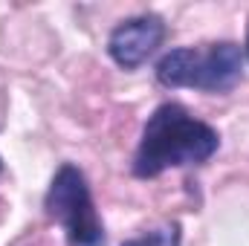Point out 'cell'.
<instances>
[{"label": "cell", "mask_w": 249, "mask_h": 246, "mask_svg": "<svg viewBox=\"0 0 249 246\" xmlns=\"http://www.w3.org/2000/svg\"><path fill=\"white\" fill-rule=\"evenodd\" d=\"M0 171H3V162H0Z\"/></svg>", "instance_id": "obj_8"}, {"label": "cell", "mask_w": 249, "mask_h": 246, "mask_svg": "<svg viewBox=\"0 0 249 246\" xmlns=\"http://www.w3.org/2000/svg\"><path fill=\"white\" fill-rule=\"evenodd\" d=\"M44 209L58 220L67 235V246H105V226L96 214L90 185L75 165H61L44 197Z\"/></svg>", "instance_id": "obj_2"}, {"label": "cell", "mask_w": 249, "mask_h": 246, "mask_svg": "<svg viewBox=\"0 0 249 246\" xmlns=\"http://www.w3.org/2000/svg\"><path fill=\"white\" fill-rule=\"evenodd\" d=\"M247 55H249V41H247Z\"/></svg>", "instance_id": "obj_7"}, {"label": "cell", "mask_w": 249, "mask_h": 246, "mask_svg": "<svg viewBox=\"0 0 249 246\" xmlns=\"http://www.w3.org/2000/svg\"><path fill=\"white\" fill-rule=\"evenodd\" d=\"M197 50L191 47H180V50H171L165 53L160 64H157V81L162 87H191L194 84V67H197Z\"/></svg>", "instance_id": "obj_5"}, {"label": "cell", "mask_w": 249, "mask_h": 246, "mask_svg": "<svg viewBox=\"0 0 249 246\" xmlns=\"http://www.w3.org/2000/svg\"><path fill=\"white\" fill-rule=\"evenodd\" d=\"M165 41V23L157 15H136L122 20L110 38H107V53L122 70H136L148 61L160 44Z\"/></svg>", "instance_id": "obj_3"}, {"label": "cell", "mask_w": 249, "mask_h": 246, "mask_svg": "<svg viewBox=\"0 0 249 246\" xmlns=\"http://www.w3.org/2000/svg\"><path fill=\"white\" fill-rule=\"evenodd\" d=\"M122 246H180V226L171 223L165 229H157L145 238H136V241H127Z\"/></svg>", "instance_id": "obj_6"}, {"label": "cell", "mask_w": 249, "mask_h": 246, "mask_svg": "<svg viewBox=\"0 0 249 246\" xmlns=\"http://www.w3.org/2000/svg\"><path fill=\"white\" fill-rule=\"evenodd\" d=\"M220 148L217 130L203 119H194L183 105H160L142 127V139L133 154V174L154 180L168 168L203 165Z\"/></svg>", "instance_id": "obj_1"}, {"label": "cell", "mask_w": 249, "mask_h": 246, "mask_svg": "<svg viewBox=\"0 0 249 246\" xmlns=\"http://www.w3.org/2000/svg\"><path fill=\"white\" fill-rule=\"evenodd\" d=\"M244 72V50L232 41L212 44L209 53L197 55L194 67V84L203 93H229Z\"/></svg>", "instance_id": "obj_4"}]
</instances>
